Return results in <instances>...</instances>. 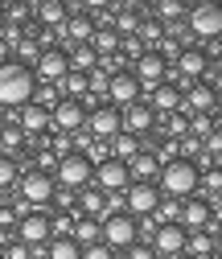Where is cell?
Returning a JSON list of instances; mask_svg holds the SVG:
<instances>
[{
    "label": "cell",
    "instance_id": "6da1fadb",
    "mask_svg": "<svg viewBox=\"0 0 222 259\" xmlns=\"http://www.w3.org/2000/svg\"><path fill=\"white\" fill-rule=\"evenodd\" d=\"M33 91H37V78H33L29 66H21V62H5L0 66V103L5 107L33 103Z\"/></svg>",
    "mask_w": 222,
    "mask_h": 259
},
{
    "label": "cell",
    "instance_id": "7a4b0ae2",
    "mask_svg": "<svg viewBox=\"0 0 222 259\" xmlns=\"http://www.w3.org/2000/svg\"><path fill=\"white\" fill-rule=\"evenodd\" d=\"M198 185H202V173H198V165L189 156H177V160H169V165L161 169V193L165 198H189V193H198Z\"/></svg>",
    "mask_w": 222,
    "mask_h": 259
},
{
    "label": "cell",
    "instance_id": "3957f363",
    "mask_svg": "<svg viewBox=\"0 0 222 259\" xmlns=\"http://www.w3.org/2000/svg\"><path fill=\"white\" fill-rule=\"evenodd\" d=\"M189 33L202 41H218L222 37V5H214V0L194 5L189 9Z\"/></svg>",
    "mask_w": 222,
    "mask_h": 259
},
{
    "label": "cell",
    "instance_id": "277c9868",
    "mask_svg": "<svg viewBox=\"0 0 222 259\" xmlns=\"http://www.w3.org/2000/svg\"><path fill=\"white\" fill-rule=\"evenodd\" d=\"M58 181L66 185V189H86L95 181V160L86 152H66L58 160Z\"/></svg>",
    "mask_w": 222,
    "mask_h": 259
},
{
    "label": "cell",
    "instance_id": "5b68a950",
    "mask_svg": "<svg viewBox=\"0 0 222 259\" xmlns=\"http://www.w3.org/2000/svg\"><path fill=\"white\" fill-rule=\"evenodd\" d=\"M86 132H91L95 140L111 144V140L123 132V111H119V107H111V103H103V107L86 111Z\"/></svg>",
    "mask_w": 222,
    "mask_h": 259
},
{
    "label": "cell",
    "instance_id": "8992f818",
    "mask_svg": "<svg viewBox=\"0 0 222 259\" xmlns=\"http://www.w3.org/2000/svg\"><path fill=\"white\" fill-rule=\"evenodd\" d=\"M132 74H136L140 91H148V95H152L156 87H161V82L169 78V62H165L161 54H156V50H144V54L136 58V70H132Z\"/></svg>",
    "mask_w": 222,
    "mask_h": 259
},
{
    "label": "cell",
    "instance_id": "52a82bcc",
    "mask_svg": "<svg viewBox=\"0 0 222 259\" xmlns=\"http://www.w3.org/2000/svg\"><path fill=\"white\" fill-rule=\"evenodd\" d=\"M95 185H99V193H128L132 173H128V165H123V160L107 156L103 165H95Z\"/></svg>",
    "mask_w": 222,
    "mask_h": 259
},
{
    "label": "cell",
    "instance_id": "ba28073f",
    "mask_svg": "<svg viewBox=\"0 0 222 259\" xmlns=\"http://www.w3.org/2000/svg\"><path fill=\"white\" fill-rule=\"evenodd\" d=\"M123 198H128V214H132V218H148V214H156V206H161V185L132 181Z\"/></svg>",
    "mask_w": 222,
    "mask_h": 259
},
{
    "label": "cell",
    "instance_id": "9c48e42d",
    "mask_svg": "<svg viewBox=\"0 0 222 259\" xmlns=\"http://www.w3.org/2000/svg\"><path fill=\"white\" fill-rule=\"evenodd\" d=\"M103 243L115 251V247H136V218L132 214H111L103 218Z\"/></svg>",
    "mask_w": 222,
    "mask_h": 259
},
{
    "label": "cell",
    "instance_id": "30bf717a",
    "mask_svg": "<svg viewBox=\"0 0 222 259\" xmlns=\"http://www.w3.org/2000/svg\"><path fill=\"white\" fill-rule=\"evenodd\" d=\"M107 103H111V107H132V103H140V82H136V74H132V70L111 74Z\"/></svg>",
    "mask_w": 222,
    "mask_h": 259
},
{
    "label": "cell",
    "instance_id": "8fae6325",
    "mask_svg": "<svg viewBox=\"0 0 222 259\" xmlns=\"http://www.w3.org/2000/svg\"><path fill=\"white\" fill-rule=\"evenodd\" d=\"M21 198L29 202V206H50V198H54V177L50 173H25L21 177Z\"/></svg>",
    "mask_w": 222,
    "mask_h": 259
},
{
    "label": "cell",
    "instance_id": "7c38bea8",
    "mask_svg": "<svg viewBox=\"0 0 222 259\" xmlns=\"http://www.w3.org/2000/svg\"><path fill=\"white\" fill-rule=\"evenodd\" d=\"M21 243H29V247H50V243H54V222H50V214H25V218H21Z\"/></svg>",
    "mask_w": 222,
    "mask_h": 259
},
{
    "label": "cell",
    "instance_id": "4fadbf2b",
    "mask_svg": "<svg viewBox=\"0 0 222 259\" xmlns=\"http://www.w3.org/2000/svg\"><path fill=\"white\" fill-rule=\"evenodd\" d=\"M66 74H70V54H62V50H41V58H37V78L50 82V87H58Z\"/></svg>",
    "mask_w": 222,
    "mask_h": 259
},
{
    "label": "cell",
    "instance_id": "5bb4252c",
    "mask_svg": "<svg viewBox=\"0 0 222 259\" xmlns=\"http://www.w3.org/2000/svg\"><path fill=\"white\" fill-rule=\"evenodd\" d=\"M185 243H189V231H185V226H161L156 239H152V251L177 259V255H185Z\"/></svg>",
    "mask_w": 222,
    "mask_h": 259
},
{
    "label": "cell",
    "instance_id": "9a60e30c",
    "mask_svg": "<svg viewBox=\"0 0 222 259\" xmlns=\"http://www.w3.org/2000/svg\"><path fill=\"white\" fill-rule=\"evenodd\" d=\"M152 123H156V111L148 103H132V107H123V132H132L136 140L144 132H152Z\"/></svg>",
    "mask_w": 222,
    "mask_h": 259
},
{
    "label": "cell",
    "instance_id": "2e32d148",
    "mask_svg": "<svg viewBox=\"0 0 222 259\" xmlns=\"http://www.w3.org/2000/svg\"><path fill=\"white\" fill-rule=\"evenodd\" d=\"M54 123L62 127V132H78V127H86V107L78 99H62L54 107Z\"/></svg>",
    "mask_w": 222,
    "mask_h": 259
},
{
    "label": "cell",
    "instance_id": "e0dca14e",
    "mask_svg": "<svg viewBox=\"0 0 222 259\" xmlns=\"http://www.w3.org/2000/svg\"><path fill=\"white\" fill-rule=\"evenodd\" d=\"M214 99H218V95H214L210 82H194V87L185 91V111L189 115H210L214 111Z\"/></svg>",
    "mask_w": 222,
    "mask_h": 259
},
{
    "label": "cell",
    "instance_id": "ac0fdd59",
    "mask_svg": "<svg viewBox=\"0 0 222 259\" xmlns=\"http://www.w3.org/2000/svg\"><path fill=\"white\" fill-rule=\"evenodd\" d=\"M161 160H156L148 148H140L132 160H128V173H132V181H144V185H152V177H161Z\"/></svg>",
    "mask_w": 222,
    "mask_h": 259
},
{
    "label": "cell",
    "instance_id": "d6986e66",
    "mask_svg": "<svg viewBox=\"0 0 222 259\" xmlns=\"http://www.w3.org/2000/svg\"><path fill=\"white\" fill-rule=\"evenodd\" d=\"M62 33L70 37V46H91L95 41V21L86 13H70V21L62 25Z\"/></svg>",
    "mask_w": 222,
    "mask_h": 259
},
{
    "label": "cell",
    "instance_id": "ffe728a7",
    "mask_svg": "<svg viewBox=\"0 0 222 259\" xmlns=\"http://www.w3.org/2000/svg\"><path fill=\"white\" fill-rule=\"evenodd\" d=\"M181 103H185V95H181L173 82H161V87L152 91V99H148V107H152V111H161V115H173Z\"/></svg>",
    "mask_w": 222,
    "mask_h": 259
},
{
    "label": "cell",
    "instance_id": "44dd1931",
    "mask_svg": "<svg viewBox=\"0 0 222 259\" xmlns=\"http://www.w3.org/2000/svg\"><path fill=\"white\" fill-rule=\"evenodd\" d=\"M33 13H37V21H41V29H50V33H62V25L70 21V13H66L62 0H46V5H37Z\"/></svg>",
    "mask_w": 222,
    "mask_h": 259
},
{
    "label": "cell",
    "instance_id": "7402d4cb",
    "mask_svg": "<svg viewBox=\"0 0 222 259\" xmlns=\"http://www.w3.org/2000/svg\"><path fill=\"white\" fill-rule=\"evenodd\" d=\"M70 239H74L82 251H86V247H95V243H103V222H99V218H74Z\"/></svg>",
    "mask_w": 222,
    "mask_h": 259
},
{
    "label": "cell",
    "instance_id": "603a6c76",
    "mask_svg": "<svg viewBox=\"0 0 222 259\" xmlns=\"http://www.w3.org/2000/svg\"><path fill=\"white\" fill-rule=\"evenodd\" d=\"M181 226H185L189 235L206 231V226H210V202H185L181 206Z\"/></svg>",
    "mask_w": 222,
    "mask_h": 259
},
{
    "label": "cell",
    "instance_id": "cb8c5ba5",
    "mask_svg": "<svg viewBox=\"0 0 222 259\" xmlns=\"http://www.w3.org/2000/svg\"><path fill=\"white\" fill-rule=\"evenodd\" d=\"M50 119H54V115H50L41 103H25V107H21V127H25V132H46Z\"/></svg>",
    "mask_w": 222,
    "mask_h": 259
},
{
    "label": "cell",
    "instance_id": "d4e9b609",
    "mask_svg": "<svg viewBox=\"0 0 222 259\" xmlns=\"http://www.w3.org/2000/svg\"><path fill=\"white\" fill-rule=\"evenodd\" d=\"M70 70H74V74L99 70V54H95V46H74V50H70Z\"/></svg>",
    "mask_w": 222,
    "mask_h": 259
},
{
    "label": "cell",
    "instance_id": "484cf974",
    "mask_svg": "<svg viewBox=\"0 0 222 259\" xmlns=\"http://www.w3.org/2000/svg\"><path fill=\"white\" fill-rule=\"evenodd\" d=\"M82 210H78V218H107V198L99 189H82Z\"/></svg>",
    "mask_w": 222,
    "mask_h": 259
},
{
    "label": "cell",
    "instance_id": "4316f807",
    "mask_svg": "<svg viewBox=\"0 0 222 259\" xmlns=\"http://www.w3.org/2000/svg\"><path fill=\"white\" fill-rule=\"evenodd\" d=\"M136 152H140V140H136L132 132H119V136L111 140V156H115V160H123V165H128Z\"/></svg>",
    "mask_w": 222,
    "mask_h": 259
},
{
    "label": "cell",
    "instance_id": "83f0119b",
    "mask_svg": "<svg viewBox=\"0 0 222 259\" xmlns=\"http://www.w3.org/2000/svg\"><path fill=\"white\" fill-rule=\"evenodd\" d=\"M156 222H161V226H181V202H177V198H165V193H161V206H156Z\"/></svg>",
    "mask_w": 222,
    "mask_h": 259
},
{
    "label": "cell",
    "instance_id": "f1b7e54d",
    "mask_svg": "<svg viewBox=\"0 0 222 259\" xmlns=\"http://www.w3.org/2000/svg\"><path fill=\"white\" fill-rule=\"evenodd\" d=\"M95 54H99V58H107V54H115L119 50V33H115V25L111 29H95Z\"/></svg>",
    "mask_w": 222,
    "mask_h": 259
},
{
    "label": "cell",
    "instance_id": "f546056e",
    "mask_svg": "<svg viewBox=\"0 0 222 259\" xmlns=\"http://www.w3.org/2000/svg\"><path fill=\"white\" fill-rule=\"evenodd\" d=\"M156 17H161V25H181V17H189V9L181 0H161V5H156Z\"/></svg>",
    "mask_w": 222,
    "mask_h": 259
},
{
    "label": "cell",
    "instance_id": "4dcf8cb0",
    "mask_svg": "<svg viewBox=\"0 0 222 259\" xmlns=\"http://www.w3.org/2000/svg\"><path fill=\"white\" fill-rule=\"evenodd\" d=\"M46 259H82V247H78L74 239L62 235V239H54V243H50V255H46Z\"/></svg>",
    "mask_w": 222,
    "mask_h": 259
},
{
    "label": "cell",
    "instance_id": "1f68e13d",
    "mask_svg": "<svg viewBox=\"0 0 222 259\" xmlns=\"http://www.w3.org/2000/svg\"><path fill=\"white\" fill-rule=\"evenodd\" d=\"M198 189H206V198L218 202V198H222V165H210V169L202 173V185H198Z\"/></svg>",
    "mask_w": 222,
    "mask_h": 259
},
{
    "label": "cell",
    "instance_id": "d6a6232c",
    "mask_svg": "<svg viewBox=\"0 0 222 259\" xmlns=\"http://www.w3.org/2000/svg\"><path fill=\"white\" fill-rule=\"evenodd\" d=\"M210 247H214V243H210V235H206V231H194V235H189V243H185V255L206 259V255H210Z\"/></svg>",
    "mask_w": 222,
    "mask_h": 259
},
{
    "label": "cell",
    "instance_id": "836d02e7",
    "mask_svg": "<svg viewBox=\"0 0 222 259\" xmlns=\"http://www.w3.org/2000/svg\"><path fill=\"white\" fill-rule=\"evenodd\" d=\"M62 87H66V95H70V99H78V103H82V95L91 91V82H86V74H74V70H70L66 78H62Z\"/></svg>",
    "mask_w": 222,
    "mask_h": 259
},
{
    "label": "cell",
    "instance_id": "e575fe53",
    "mask_svg": "<svg viewBox=\"0 0 222 259\" xmlns=\"http://www.w3.org/2000/svg\"><path fill=\"white\" fill-rule=\"evenodd\" d=\"M21 181V169H17V160L13 156H0V189H9Z\"/></svg>",
    "mask_w": 222,
    "mask_h": 259
},
{
    "label": "cell",
    "instance_id": "d590c367",
    "mask_svg": "<svg viewBox=\"0 0 222 259\" xmlns=\"http://www.w3.org/2000/svg\"><path fill=\"white\" fill-rule=\"evenodd\" d=\"M189 136H194V140L214 136V115H194V119H189Z\"/></svg>",
    "mask_w": 222,
    "mask_h": 259
},
{
    "label": "cell",
    "instance_id": "8d00e7d4",
    "mask_svg": "<svg viewBox=\"0 0 222 259\" xmlns=\"http://www.w3.org/2000/svg\"><path fill=\"white\" fill-rule=\"evenodd\" d=\"M115 33H140V13L136 9H123L115 21Z\"/></svg>",
    "mask_w": 222,
    "mask_h": 259
},
{
    "label": "cell",
    "instance_id": "74e56055",
    "mask_svg": "<svg viewBox=\"0 0 222 259\" xmlns=\"http://www.w3.org/2000/svg\"><path fill=\"white\" fill-rule=\"evenodd\" d=\"M140 41H161L165 37V25L161 21H140V33H136Z\"/></svg>",
    "mask_w": 222,
    "mask_h": 259
},
{
    "label": "cell",
    "instance_id": "f35d334b",
    "mask_svg": "<svg viewBox=\"0 0 222 259\" xmlns=\"http://www.w3.org/2000/svg\"><path fill=\"white\" fill-rule=\"evenodd\" d=\"M210 156H218V160H222V132H214V136H206V140H202V160H206V165H210Z\"/></svg>",
    "mask_w": 222,
    "mask_h": 259
},
{
    "label": "cell",
    "instance_id": "ab89813d",
    "mask_svg": "<svg viewBox=\"0 0 222 259\" xmlns=\"http://www.w3.org/2000/svg\"><path fill=\"white\" fill-rule=\"evenodd\" d=\"M156 231H161L156 214H148V218H136V239H156Z\"/></svg>",
    "mask_w": 222,
    "mask_h": 259
},
{
    "label": "cell",
    "instance_id": "60d3db41",
    "mask_svg": "<svg viewBox=\"0 0 222 259\" xmlns=\"http://www.w3.org/2000/svg\"><path fill=\"white\" fill-rule=\"evenodd\" d=\"M169 132H173V136H177V140H185V136H189V119H185V115H177V111H173V115H169Z\"/></svg>",
    "mask_w": 222,
    "mask_h": 259
},
{
    "label": "cell",
    "instance_id": "b9f144b4",
    "mask_svg": "<svg viewBox=\"0 0 222 259\" xmlns=\"http://www.w3.org/2000/svg\"><path fill=\"white\" fill-rule=\"evenodd\" d=\"M5 259H33V251H29V243H9Z\"/></svg>",
    "mask_w": 222,
    "mask_h": 259
},
{
    "label": "cell",
    "instance_id": "7bdbcfd3",
    "mask_svg": "<svg viewBox=\"0 0 222 259\" xmlns=\"http://www.w3.org/2000/svg\"><path fill=\"white\" fill-rule=\"evenodd\" d=\"M82 259H111V247H107V243H95V247L82 251Z\"/></svg>",
    "mask_w": 222,
    "mask_h": 259
},
{
    "label": "cell",
    "instance_id": "ee69618b",
    "mask_svg": "<svg viewBox=\"0 0 222 259\" xmlns=\"http://www.w3.org/2000/svg\"><path fill=\"white\" fill-rule=\"evenodd\" d=\"M5 17H9V25H17V21H25V17H29V9H25V5H9V9H5Z\"/></svg>",
    "mask_w": 222,
    "mask_h": 259
},
{
    "label": "cell",
    "instance_id": "f6af8a7d",
    "mask_svg": "<svg viewBox=\"0 0 222 259\" xmlns=\"http://www.w3.org/2000/svg\"><path fill=\"white\" fill-rule=\"evenodd\" d=\"M128 259H156V251H152V247H140V243H136V247H128Z\"/></svg>",
    "mask_w": 222,
    "mask_h": 259
},
{
    "label": "cell",
    "instance_id": "bcb514c9",
    "mask_svg": "<svg viewBox=\"0 0 222 259\" xmlns=\"http://www.w3.org/2000/svg\"><path fill=\"white\" fill-rule=\"evenodd\" d=\"M21 144V132H0V148H17Z\"/></svg>",
    "mask_w": 222,
    "mask_h": 259
},
{
    "label": "cell",
    "instance_id": "7dc6e473",
    "mask_svg": "<svg viewBox=\"0 0 222 259\" xmlns=\"http://www.w3.org/2000/svg\"><path fill=\"white\" fill-rule=\"evenodd\" d=\"M0 33H5V13H0Z\"/></svg>",
    "mask_w": 222,
    "mask_h": 259
},
{
    "label": "cell",
    "instance_id": "c3c4849f",
    "mask_svg": "<svg viewBox=\"0 0 222 259\" xmlns=\"http://www.w3.org/2000/svg\"><path fill=\"white\" fill-rule=\"evenodd\" d=\"M218 247H222V226H218Z\"/></svg>",
    "mask_w": 222,
    "mask_h": 259
},
{
    "label": "cell",
    "instance_id": "681fc988",
    "mask_svg": "<svg viewBox=\"0 0 222 259\" xmlns=\"http://www.w3.org/2000/svg\"><path fill=\"white\" fill-rule=\"evenodd\" d=\"M177 259H194V255H177Z\"/></svg>",
    "mask_w": 222,
    "mask_h": 259
},
{
    "label": "cell",
    "instance_id": "f907efd6",
    "mask_svg": "<svg viewBox=\"0 0 222 259\" xmlns=\"http://www.w3.org/2000/svg\"><path fill=\"white\" fill-rule=\"evenodd\" d=\"M0 259H5V247H0Z\"/></svg>",
    "mask_w": 222,
    "mask_h": 259
},
{
    "label": "cell",
    "instance_id": "816d5d0a",
    "mask_svg": "<svg viewBox=\"0 0 222 259\" xmlns=\"http://www.w3.org/2000/svg\"><path fill=\"white\" fill-rule=\"evenodd\" d=\"M218 210H222V198H218Z\"/></svg>",
    "mask_w": 222,
    "mask_h": 259
}]
</instances>
